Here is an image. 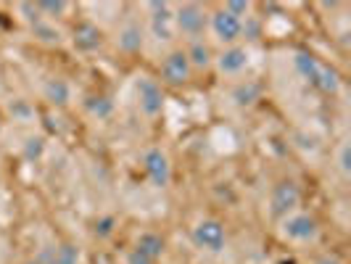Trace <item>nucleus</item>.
I'll return each mask as SVG.
<instances>
[{"mask_svg": "<svg viewBox=\"0 0 351 264\" xmlns=\"http://www.w3.org/2000/svg\"><path fill=\"white\" fill-rule=\"evenodd\" d=\"M293 67H296V71H299L301 77H304L315 90H319L322 95H335V93L341 90V77H338V71H335L333 67H328V64H322L312 53L299 51L296 58H293Z\"/></svg>", "mask_w": 351, "mask_h": 264, "instance_id": "1", "label": "nucleus"}, {"mask_svg": "<svg viewBox=\"0 0 351 264\" xmlns=\"http://www.w3.org/2000/svg\"><path fill=\"white\" fill-rule=\"evenodd\" d=\"M301 204V188L296 180L285 177V180H278L272 185V193H269V214L275 219H285L291 217L293 211L299 209Z\"/></svg>", "mask_w": 351, "mask_h": 264, "instance_id": "2", "label": "nucleus"}, {"mask_svg": "<svg viewBox=\"0 0 351 264\" xmlns=\"http://www.w3.org/2000/svg\"><path fill=\"white\" fill-rule=\"evenodd\" d=\"M209 27V14L198 3H182L175 11V32H182L191 40H201V35Z\"/></svg>", "mask_w": 351, "mask_h": 264, "instance_id": "3", "label": "nucleus"}, {"mask_svg": "<svg viewBox=\"0 0 351 264\" xmlns=\"http://www.w3.org/2000/svg\"><path fill=\"white\" fill-rule=\"evenodd\" d=\"M191 238H193V243L201 251H209V254H219L222 248L228 246V230H225V225L219 219H211V217L209 219H201L195 225Z\"/></svg>", "mask_w": 351, "mask_h": 264, "instance_id": "4", "label": "nucleus"}, {"mask_svg": "<svg viewBox=\"0 0 351 264\" xmlns=\"http://www.w3.org/2000/svg\"><path fill=\"white\" fill-rule=\"evenodd\" d=\"M191 74H193V67L188 61L185 51H169L161 61V82L169 85V88H182L191 82Z\"/></svg>", "mask_w": 351, "mask_h": 264, "instance_id": "5", "label": "nucleus"}, {"mask_svg": "<svg viewBox=\"0 0 351 264\" xmlns=\"http://www.w3.org/2000/svg\"><path fill=\"white\" fill-rule=\"evenodd\" d=\"M143 172L151 180L154 188H169V182H172V164L161 148H148L143 154Z\"/></svg>", "mask_w": 351, "mask_h": 264, "instance_id": "6", "label": "nucleus"}, {"mask_svg": "<svg viewBox=\"0 0 351 264\" xmlns=\"http://www.w3.org/2000/svg\"><path fill=\"white\" fill-rule=\"evenodd\" d=\"M209 27L214 37L222 43V45H235L241 37H243V21L235 19L232 14H228L225 8H217L214 14H209Z\"/></svg>", "mask_w": 351, "mask_h": 264, "instance_id": "7", "label": "nucleus"}, {"mask_svg": "<svg viewBox=\"0 0 351 264\" xmlns=\"http://www.w3.org/2000/svg\"><path fill=\"white\" fill-rule=\"evenodd\" d=\"M282 235L296 243H312L319 235V222L312 214H291L282 219Z\"/></svg>", "mask_w": 351, "mask_h": 264, "instance_id": "8", "label": "nucleus"}, {"mask_svg": "<svg viewBox=\"0 0 351 264\" xmlns=\"http://www.w3.org/2000/svg\"><path fill=\"white\" fill-rule=\"evenodd\" d=\"M104 29L98 24H93L90 19H80L74 27H71V45L74 51L80 53H95L104 45Z\"/></svg>", "mask_w": 351, "mask_h": 264, "instance_id": "9", "label": "nucleus"}, {"mask_svg": "<svg viewBox=\"0 0 351 264\" xmlns=\"http://www.w3.org/2000/svg\"><path fill=\"white\" fill-rule=\"evenodd\" d=\"M138 108H141V114L145 117H158L161 111H164V88L158 85L156 80H151V77H143L138 80Z\"/></svg>", "mask_w": 351, "mask_h": 264, "instance_id": "10", "label": "nucleus"}, {"mask_svg": "<svg viewBox=\"0 0 351 264\" xmlns=\"http://www.w3.org/2000/svg\"><path fill=\"white\" fill-rule=\"evenodd\" d=\"M148 11H151V32L158 43H169L175 37V11L169 3H148Z\"/></svg>", "mask_w": 351, "mask_h": 264, "instance_id": "11", "label": "nucleus"}, {"mask_svg": "<svg viewBox=\"0 0 351 264\" xmlns=\"http://www.w3.org/2000/svg\"><path fill=\"white\" fill-rule=\"evenodd\" d=\"M248 67V51L241 48V45H230L225 51L217 56V69L228 77H235L241 71H246Z\"/></svg>", "mask_w": 351, "mask_h": 264, "instance_id": "12", "label": "nucleus"}, {"mask_svg": "<svg viewBox=\"0 0 351 264\" xmlns=\"http://www.w3.org/2000/svg\"><path fill=\"white\" fill-rule=\"evenodd\" d=\"M80 259H82V251H80V246L66 241V243H58V246L43 251L37 262H40V264H80Z\"/></svg>", "mask_w": 351, "mask_h": 264, "instance_id": "13", "label": "nucleus"}, {"mask_svg": "<svg viewBox=\"0 0 351 264\" xmlns=\"http://www.w3.org/2000/svg\"><path fill=\"white\" fill-rule=\"evenodd\" d=\"M82 108L88 111L93 119H108L114 114V101L106 93H90L82 101Z\"/></svg>", "mask_w": 351, "mask_h": 264, "instance_id": "14", "label": "nucleus"}, {"mask_svg": "<svg viewBox=\"0 0 351 264\" xmlns=\"http://www.w3.org/2000/svg\"><path fill=\"white\" fill-rule=\"evenodd\" d=\"M43 95H45V101L51 106H66L71 101V88L66 80H58V77H53L45 82V88H43Z\"/></svg>", "mask_w": 351, "mask_h": 264, "instance_id": "15", "label": "nucleus"}, {"mask_svg": "<svg viewBox=\"0 0 351 264\" xmlns=\"http://www.w3.org/2000/svg\"><path fill=\"white\" fill-rule=\"evenodd\" d=\"M230 98H232V104L241 106V108H248V106H254L259 98H262V85L259 82H241V85H235L232 93H230Z\"/></svg>", "mask_w": 351, "mask_h": 264, "instance_id": "16", "label": "nucleus"}, {"mask_svg": "<svg viewBox=\"0 0 351 264\" xmlns=\"http://www.w3.org/2000/svg\"><path fill=\"white\" fill-rule=\"evenodd\" d=\"M135 248L141 251V254H145L148 259H154V262H158L161 256H164V248H167V241L158 235V232H143L141 238H138V243H135Z\"/></svg>", "mask_w": 351, "mask_h": 264, "instance_id": "17", "label": "nucleus"}, {"mask_svg": "<svg viewBox=\"0 0 351 264\" xmlns=\"http://www.w3.org/2000/svg\"><path fill=\"white\" fill-rule=\"evenodd\" d=\"M117 45L119 51L124 53H138L143 48V29L138 24H127L119 29V37H117Z\"/></svg>", "mask_w": 351, "mask_h": 264, "instance_id": "18", "label": "nucleus"}, {"mask_svg": "<svg viewBox=\"0 0 351 264\" xmlns=\"http://www.w3.org/2000/svg\"><path fill=\"white\" fill-rule=\"evenodd\" d=\"M188 56V61H191V67L193 69H209L211 67V48L204 43V40H191V48L185 51Z\"/></svg>", "mask_w": 351, "mask_h": 264, "instance_id": "19", "label": "nucleus"}, {"mask_svg": "<svg viewBox=\"0 0 351 264\" xmlns=\"http://www.w3.org/2000/svg\"><path fill=\"white\" fill-rule=\"evenodd\" d=\"M35 8L40 19H58L66 14L69 3L66 0H40V3H35Z\"/></svg>", "mask_w": 351, "mask_h": 264, "instance_id": "20", "label": "nucleus"}, {"mask_svg": "<svg viewBox=\"0 0 351 264\" xmlns=\"http://www.w3.org/2000/svg\"><path fill=\"white\" fill-rule=\"evenodd\" d=\"M43 154H45V135L27 138L24 148H21V156L27 158V161H37V158H43Z\"/></svg>", "mask_w": 351, "mask_h": 264, "instance_id": "21", "label": "nucleus"}, {"mask_svg": "<svg viewBox=\"0 0 351 264\" xmlns=\"http://www.w3.org/2000/svg\"><path fill=\"white\" fill-rule=\"evenodd\" d=\"M32 32H35L37 40H43V43H61V35H58V29L51 27L45 19H40L32 24Z\"/></svg>", "mask_w": 351, "mask_h": 264, "instance_id": "22", "label": "nucleus"}, {"mask_svg": "<svg viewBox=\"0 0 351 264\" xmlns=\"http://www.w3.org/2000/svg\"><path fill=\"white\" fill-rule=\"evenodd\" d=\"M11 114H14V119H19V122H29V119L35 117V108L27 104V101L16 98V101L11 104Z\"/></svg>", "mask_w": 351, "mask_h": 264, "instance_id": "23", "label": "nucleus"}, {"mask_svg": "<svg viewBox=\"0 0 351 264\" xmlns=\"http://www.w3.org/2000/svg\"><path fill=\"white\" fill-rule=\"evenodd\" d=\"M222 8H225L228 14H232L235 19H241V21H243V16L251 11V3H246V0H228Z\"/></svg>", "mask_w": 351, "mask_h": 264, "instance_id": "24", "label": "nucleus"}, {"mask_svg": "<svg viewBox=\"0 0 351 264\" xmlns=\"http://www.w3.org/2000/svg\"><path fill=\"white\" fill-rule=\"evenodd\" d=\"M114 228H117V219H114V217H101V219L95 222V235H98V238H108V235L114 232Z\"/></svg>", "mask_w": 351, "mask_h": 264, "instance_id": "25", "label": "nucleus"}, {"mask_svg": "<svg viewBox=\"0 0 351 264\" xmlns=\"http://www.w3.org/2000/svg\"><path fill=\"white\" fill-rule=\"evenodd\" d=\"M338 169H341L343 175H349L351 172V145L349 143H343L341 151H338Z\"/></svg>", "mask_w": 351, "mask_h": 264, "instance_id": "26", "label": "nucleus"}, {"mask_svg": "<svg viewBox=\"0 0 351 264\" xmlns=\"http://www.w3.org/2000/svg\"><path fill=\"white\" fill-rule=\"evenodd\" d=\"M127 264H156V262L148 259L145 254H141L138 248H130V251H127Z\"/></svg>", "mask_w": 351, "mask_h": 264, "instance_id": "27", "label": "nucleus"}, {"mask_svg": "<svg viewBox=\"0 0 351 264\" xmlns=\"http://www.w3.org/2000/svg\"><path fill=\"white\" fill-rule=\"evenodd\" d=\"M317 264H343V262H338V259H333V256H325V259H319Z\"/></svg>", "mask_w": 351, "mask_h": 264, "instance_id": "28", "label": "nucleus"}, {"mask_svg": "<svg viewBox=\"0 0 351 264\" xmlns=\"http://www.w3.org/2000/svg\"><path fill=\"white\" fill-rule=\"evenodd\" d=\"M3 124H5V119H3V111H0V132H3Z\"/></svg>", "mask_w": 351, "mask_h": 264, "instance_id": "29", "label": "nucleus"}, {"mask_svg": "<svg viewBox=\"0 0 351 264\" xmlns=\"http://www.w3.org/2000/svg\"><path fill=\"white\" fill-rule=\"evenodd\" d=\"M29 264H40V262H37V259H35V262H29Z\"/></svg>", "mask_w": 351, "mask_h": 264, "instance_id": "30", "label": "nucleus"}]
</instances>
